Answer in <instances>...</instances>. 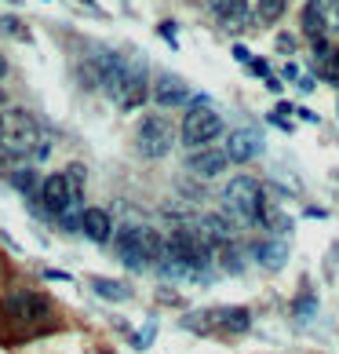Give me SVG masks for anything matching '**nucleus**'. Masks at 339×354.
I'll return each instance as SVG.
<instances>
[{"mask_svg": "<svg viewBox=\"0 0 339 354\" xmlns=\"http://www.w3.org/2000/svg\"><path fill=\"white\" fill-rule=\"evenodd\" d=\"M0 150L22 165H33L51 153V142L30 110H4L0 113Z\"/></svg>", "mask_w": 339, "mask_h": 354, "instance_id": "obj_1", "label": "nucleus"}, {"mask_svg": "<svg viewBox=\"0 0 339 354\" xmlns=\"http://www.w3.org/2000/svg\"><path fill=\"white\" fill-rule=\"evenodd\" d=\"M102 91L117 102L121 110H139L150 99V73L142 55H117L113 73L102 81Z\"/></svg>", "mask_w": 339, "mask_h": 354, "instance_id": "obj_2", "label": "nucleus"}, {"mask_svg": "<svg viewBox=\"0 0 339 354\" xmlns=\"http://www.w3.org/2000/svg\"><path fill=\"white\" fill-rule=\"evenodd\" d=\"M117 259L132 270L164 263V238L153 227H121L117 230Z\"/></svg>", "mask_w": 339, "mask_h": 354, "instance_id": "obj_3", "label": "nucleus"}, {"mask_svg": "<svg viewBox=\"0 0 339 354\" xmlns=\"http://www.w3.org/2000/svg\"><path fill=\"white\" fill-rule=\"evenodd\" d=\"M48 318V299L33 288H11L0 296V322L11 329H33Z\"/></svg>", "mask_w": 339, "mask_h": 354, "instance_id": "obj_4", "label": "nucleus"}, {"mask_svg": "<svg viewBox=\"0 0 339 354\" xmlns=\"http://www.w3.org/2000/svg\"><path fill=\"white\" fill-rule=\"evenodd\" d=\"M219 132H223V117L208 106L204 95H197V102L186 110V117H182V128H179L182 142H186L190 150H201L212 139H219Z\"/></svg>", "mask_w": 339, "mask_h": 354, "instance_id": "obj_5", "label": "nucleus"}, {"mask_svg": "<svg viewBox=\"0 0 339 354\" xmlns=\"http://www.w3.org/2000/svg\"><path fill=\"white\" fill-rule=\"evenodd\" d=\"M223 208L230 216H238L241 223H255L259 208H263V187L252 176H233L223 187Z\"/></svg>", "mask_w": 339, "mask_h": 354, "instance_id": "obj_6", "label": "nucleus"}, {"mask_svg": "<svg viewBox=\"0 0 339 354\" xmlns=\"http://www.w3.org/2000/svg\"><path fill=\"white\" fill-rule=\"evenodd\" d=\"M175 147V128L168 117H157V113H150V117H142L139 128H135V150L146 157V161H161V157H168Z\"/></svg>", "mask_w": 339, "mask_h": 354, "instance_id": "obj_7", "label": "nucleus"}, {"mask_svg": "<svg viewBox=\"0 0 339 354\" xmlns=\"http://www.w3.org/2000/svg\"><path fill=\"white\" fill-rule=\"evenodd\" d=\"M77 194H81V190H77L73 187V183L66 179V172H51L44 183H41V190H37V198H41V205L48 208V212H62V208H66L73 198H77Z\"/></svg>", "mask_w": 339, "mask_h": 354, "instance_id": "obj_8", "label": "nucleus"}, {"mask_svg": "<svg viewBox=\"0 0 339 354\" xmlns=\"http://www.w3.org/2000/svg\"><path fill=\"white\" fill-rule=\"evenodd\" d=\"M226 161L233 165H249L252 157L263 153V136L255 132V128H233V132L226 136Z\"/></svg>", "mask_w": 339, "mask_h": 354, "instance_id": "obj_9", "label": "nucleus"}, {"mask_svg": "<svg viewBox=\"0 0 339 354\" xmlns=\"http://www.w3.org/2000/svg\"><path fill=\"white\" fill-rule=\"evenodd\" d=\"M150 95L157 106H186L190 102V84L175 73H157V81L150 84Z\"/></svg>", "mask_w": 339, "mask_h": 354, "instance_id": "obj_10", "label": "nucleus"}, {"mask_svg": "<svg viewBox=\"0 0 339 354\" xmlns=\"http://www.w3.org/2000/svg\"><path fill=\"white\" fill-rule=\"evenodd\" d=\"M226 153L223 150H208V147H201V150H193L190 153V161H186V168L197 179H215V176H223L226 172Z\"/></svg>", "mask_w": 339, "mask_h": 354, "instance_id": "obj_11", "label": "nucleus"}, {"mask_svg": "<svg viewBox=\"0 0 339 354\" xmlns=\"http://www.w3.org/2000/svg\"><path fill=\"white\" fill-rule=\"evenodd\" d=\"M81 230H84L88 241L106 245L113 238V219H110L106 208H84V212H81Z\"/></svg>", "mask_w": 339, "mask_h": 354, "instance_id": "obj_12", "label": "nucleus"}, {"mask_svg": "<svg viewBox=\"0 0 339 354\" xmlns=\"http://www.w3.org/2000/svg\"><path fill=\"white\" fill-rule=\"evenodd\" d=\"M212 322H215V333H226V336H241L252 329V314L244 307H215Z\"/></svg>", "mask_w": 339, "mask_h": 354, "instance_id": "obj_13", "label": "nucleus"}, {"mask_svg": "<svg viewBox=\"0 0 339 354\" xmlns=\"http://www.w3.org/2000/svg\"><path fill=\"white\" fill-rule=\"evenodd\" d=\"M193 230H197L208 245H233V227L226 223V216L204 212V216L197 219V227H193Z\"/></svg>", "mask_w": 339, "mask_h": 354, "instance_id": "obj_14", "label": "nucleus"}, {"mask_svg": "<svg viewBox=\"0 0 339 354\" xmlns=\"http://www.w3.org/2000/svg\"><path fill=\"white\" fill-rule=\"evenodd\" d=\"M208 11L230 26V30H238L241 22H249V0H208Z\"/></svg>", "mask_w": 339, "mask_h": 354, "instance_id": "obj_15", "label": "nucleus"}, {"mask_svg": "<svg viewBox=\"0 0 339 354\" xmlns=\"http://www.w3.org/2000/svg\"><path fill=\"white\" fill-rule=\"evenodd\" d=\"M255 259L267 270H281L284 259H289V245H284V241H259L255 245Z\"/></svg>", "mask_w": 339, "mask_h": 354, "instance_id": "obj_16", "label": "nucleus"}, {"mask_svg": "<svg viewBox=\"0 0 339 354\" xmlns=\"http://www.w3.org/2000/svg\"><path fill=\"white\" fill-rule=\"evenodd\" d=\"M91 288H95L99 299H110V304H124V299H132V288H128L124 281H113V278H95Z\"/></svg>", "mask_w": 339, "mask_h": 354, "instance_id": "obj_17", "label": "nucleus"}, {"mask_svg": "<svg viewBox=\"0 0 339 354\" xmlns=\"http://www.w3.org/2000/svg\"><path fill=\"white\" fill-rule=\"evenodd\" d=\"M303 30H307L310 41H329V30H325L318 0H307V8H303Z\"/></svg>", "mask_w": 339, "mask_h": 354, "instance_id": "obj_18", "label": "nucleus"}, {"mask_svg": "<svg viewBox=\"0 0 339 354\" xmlns=\"http://www.w3.org/2000/svg\"><path fill=\"white\" fill-rule=\"evenodd\" d=\"M284 8H289V0H255V22L273 26L284 15Z\"/></svg>", "mask_w": 339, "mask_h": 354, "instance_id": "obj_19", "label": "nucleus"}, {"mask_svg": "<svg viewBox=\"0 0 339 354\" xmlns=\"http://www.w3.org/2000/svg\"><path fill=\"white\" fill-rule=\"evenodd\" d=\"M11 183H15V190H22L26 198H37V190H41V179L30 165H22L19 172H11Z\"/></svg>", "mask_w": 339, "mask_h": 354, "instance_id": "obj_20", "label": "nucleus"}, {"mask_svg": "<svg viewBox=\"0 0 339 354\" xmlns=\"http://www.w3.org/2000/svg\"><path fill=\"white\" fill-rule=\"evenodd\" d=\"M182 329H190V333H215V322H212V310H190L186 318H182Z\"/></svg>", "mask_w": 339, "mask_h": 354, "instance_id": "obj_21", "label": "nucleus"}, {"mask_svg": "<svg viewBox=\"0 0 339 354\" xmlns=\"http://www.w3.org/2000/svg\"><path fill=\"white\" fill-rule=\"evenodd\" d=\"M321 8V19H325V30L339 33V0H318Z\"/></svg>", "mask_w": 339, "mask_h": 354, "instance_id": "obj_22", "label": "nucleus"}, {"mask_svg": "<svg viewBox=\"0 0 339 354\" xmlns=\"http://www.w3.org/2000/svg\"><path fill=\"white\" fill-rule=\"evenodd\" d=\"M318 310V296H299L296 299V304H292V314H296V318H310V314H314Z\"/></svg>", "mask_w": 339, "mask_h": 354, "instance_id": "obj_23", "label": "nucleus"}, {"mask_svg": "<svg viewBox=\"0 0 339 354\" xmlns=\"http://www.w3.org/2000/svg\"><path fill=\"white\" fill-rule=\"evenodd\" d=\"M0 30H4L8 37H19V41H30V30H26V26L19 22V19H0Z\"/></svg>", "mask_w": 339, "mask_h": 354, "instance_id": "obj_24", "label": "nucleus"}, {"mask_svg": "<svg viewBox=\"0 0 339 354\" xmlns=\"http://www.w3.org/2000/svg\"><path fill=\"white\" fill-rule=\"evenodd\" d=\"M223 267L230 270V274H241L244 270V263H241V252L233 245H226V259H223Z\"/></svg>", "mask_w": 339, "mask_h": 354, "instance_id": "obj_25", "label": "nucleus"}, {"mask_svg": "<svg viewBox=\"0 0 339 354\" xmlns=\"http://www.w3.org/2000/svg\"><path fill=\"white\" fill-rule=\"evenodd\" d=\"M278 48H281V51H292V48H296V41H292L289 33H281V37H278Z\"/></svg>", "mask_w": 339, "mask_h": 354, "instance_id": "obj_26", "label": "nucleus"}, {"mask_svg": "<svg viewBox=\"0 0 339 354\" xmlns=\"http://www.w3.org/2000/svg\"><path fill=\"white\" fill-rule=\"evenodd\" d=\"M44 278H48V281H70V274H62V270H48Z\"/></svg>", "mask_w": 339, "mask_h": 354, "instance_id": "obj_27", "label": "nucleus"}, {"mask_svg": "<svg viewBox=\"0 0 339 354\" xmlns=\"http://www.w3.org/2000/svg\"><path fill=\"white\" fill-rule=\"evenodd\" d=\"M252 73H259V77H267V62H263V59H255V62H252Z\"/></svg>", "mask_w": 339, "mask_h": 354, "instance_id": "obj_28", "label": "nucleus"}, {"mask_svg": "<svg viewBox=\"0 0 339 354\" xmlns=\"http://www.w3.org/2000/svg\"><path fill=\"white\" fill-rule=\"evenodd\" d=\"M8 77V59H4V51H0V81Z\"/></svg>", "mask_w": 339, "mask_h": 354, "instance_id": "obj_29", "label": "nucleus"}, {"mask_svg": "<svg viewBox=\"0 0 339 354\" xmlns=\"http://www.w3.org/2000/svg\"><path fill=\"white\" fill-rule=\"evenodd\" d=\"M336 70H339V51H336Z\"/></svg>", "mask_w": 339, "mask_h": 354, "instance_id": "obj_30", "label": "nucleus"}, {"mask_svg": "<svg viewBox=\"0 0 339 354\" xmlns=\"http://www.w3.org/2000/svg\"><path fill=\"white\" fill-rule=\"evenodd\" d=\"M99 354H110V351H99Z\"/></svg>", "mask_w": 339, "mask_h": 354, "instance_id": "obj_31", "label": "nucleus"}, {"mask_svg": "<svg viewBox=\"0 0 339 354\" xmlns=\"http://www.w3.org/2000/svg\"><path fill=\"white\" fill-rule=\"evenodd\" d=\"M11 4H19V0H11Z\"/></svg>", "mask_w": 339, "mask_h": 354, "instance_id": "obj_32", "label": "nucleus"}, {"mask_svg": "<svg viewBox=\"0 0 339 354\" xmlns=\"http://www.w3.org/2000/svg\"><path fill=\"white\" fill-rule=\"evenodd\" d=\"M84 4H91V0H84Z\"/></svg>", "mask_w": 339, "mask_h": 354, "instance_id": "obj_33", "label": "nucleus"}]
</instances>
